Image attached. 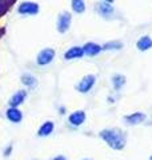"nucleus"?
Here are the masks:
<instances>
[{"mask_svg": "<svg viewBox=\"0 0 152 160\" xmlns=\"http://www.w3.org/2000/svg\"><path fill=\"white\" fill-rule=\"evenodd\" d=\"M125 84V78L123 75H114L112 76V86L116 91H119V89L123 87Z\"/></svg>", "mask_w": 152, "mask_h": 160, "instance_id": "dca6fc26", "label": "nucleus"}, {"mask_svg": "<svg viewBox=\"0 0 152 160\" xmlns=\"http://www.w3.org/2000/svg\"><path fill=\"white\" fill-rule=\"evenodd\" d=\"M120 48H123V44H121L120 42H108L101 47V49H104V51H109V49H120Z\"/></svg>", "mask_w": 152, "mask_h": 160, "instance_id": "a211bd4d", "label": "nucleus"}, {"mask_svg": "<svg viewBox=\"0 0 152 160\" xmlns=\"http://www.w3.org/2000/svg\"><path fill=\"white\" fill-rule=\"evenodd\" d=\"M36 78L33 76V75L31 73H24L23 76H22V83L24 84V86H27V87H33V86H36Z\"/></svg>", "mask_w": 152, "mask_h": 160, "instance_id": "f3484780", "label": "nucleus"}, {"mask_svg": "<svg viewBox=\"0 0 152 160\" xmlns=\"http://www.w3.org/2000/svg\"><path fill=\"white\" fill-rule=\"evenodd\" d=\"M39 6L36 3H32V2H24L19 6L18 8V12L20 15H24V16H27V15H36L39 12Z\"/></svg>", "mask_w": 152, "mask_h": 160, "instance_id": "39448f33", "label": "nucleus"}, {"mask_svg": "<svg viewBox=\"0 0 152 160\" xmlns=\"http://www.w3.org/2000/svg\"><path fill=\"white\" fill-rule=\"evenodd\" d=\"M104 2H105V3H109V4H111V3H114L115 0H104Z\"/></svg>", "mask_w": 152, "mask_h": 160, "instance_id": "aec40b11", "label": "nucleus"}, {"mask_svg": "<svg viewBox=\"0 0 152 160\" xmlns=\"http://www.w3.org/2000/svg\"><path fill=\"white\" fill-rule=\"evenodd\" d=\"M25 98H27V91H24V89H20V91H18L16 93L12 95V98L9 99V106L11 107H19L20 104H23V102L25 100Z\"/></svg>", "mask_w": 152, "mask_h": 160, "instance_id": "1a4fd4ad", "label": "nucleus"}, {"mask_svg": "<svg viewBox=\"0 0 152 160\" xmlns=\"http://www.w3.org/2000/svg\"><path fill=\"white\" fill-rule=\"evenodd\" d=\"M96 11H98V13L101 15L103 18H111L115 13L114 7L111 6L109 3H105V2L96 4Z\"/></svg>", "mask_w": 152, "mask_h": 160, "instance_id": "0eeeda50", "label": "nucleus"}, {"mask_svg": "<svg viewBox=\"0 0 152 160\" xmlns=\"http://www.w3.org/2000/svg\"><path fill=\"white\" fill-rule=\"evenodd\" d=\"M85 122V112L84 111H75L68 116V123L73 127H79Z\"/></svg>", "mask_w": 152, "mask_h": 160, "instance_id": "423d86ee", "label": "nucleus"}, {"mask_svg": "<svg viewBox=\"0 0 152 160\" xmlns=\"http://www.w3.org/2000/svg\"><path fill=\"white\" fill-rule=\"evenodd\" d=\"M151 160H152V156H151Z\"/></svg>", "mask_w": 152, "mask_h": 160, "instance_id": "4be33fe9", "label": "nucleus"}, {"mask_svg": "<svg viewBox=\"0 0 152 160\" xmlns=\"http://www.w3.org/2000/svg\"><path fill=\"white\" fill-rule=\"evenodd\" d=\"M83 51H84V55H87V56H96V55H99L103 49H101V46L91 42L83 47Z\"/></svg>", "mask_w": 152, "mask_h": 160, "instance_id": "9b49d317", "label": "nucleus"}, {"mask_svg": "<svg viewBox=\"0 0 152 160\" xmlns=\"http://www.w3.org/2000/svg\"><path fill=\"white\" fill-rule=\"evenodd\" d=\"M53 128H55V124L52 122H45L42 124V127L39 128L38 131V135L40 138H44V136H48V135H51L53 132Z\"/></svg>", "mask_w": 152, "mask_h": 160, "instance_id": "4468645a", "label": "nucleus"}, {"mask_svg": "<svg viewBox=\"0 0 152 160\" xmlns=\"http://www.w3.org/2000/svg\"><path fill=\"white\" fill-rule=\"evenodd\" d=\"M52 160H67V159H65L64 156H62V155H59V156H56V158H53Z\"/></svg>", "mask_w": 152, "mask_h": 160, "instance_id": "6ab92c4d", "label": "nucleus"}, {"mask_svg": "<svg viewBox=\"0 0 152 160\" xmlns=\"http://www.w3.org/2000/svg\"><path fill=\"white\" fill-rule=\"evenodd\" d=\"M136 48L139 49V51H148L149 48H152V39L149 36H141L138 43H136Z\"/></svg>", "mask_w": 152, "mask_h": 160, "instance_id": "f8f14e48", "label": "nucleus"}, {"mask_svg": "<svg viewBox=\"0 0 152 160\" xmlns=\"http://www.w3.org/2000/svg\"><path fill=\"white\" fill-rule=\"evenodd\" d=\"M7 119L9 120L11 123H20L22 122V119H23V115H22V112L19 111V109L16 108V107H9L8 109H7Z\"/></svg>", "mask_w": 152, "mask_h": 160, "instance_id": "9d476101", "label": "nucleus"}, {"mask_svg": "<svg viewBox=\"0 0 152 160\" xmlns=\"http://www.w3.org/2000/svg\"><path fill=\"white\" fill-rule=\"evenodd\" d=\"M84 55V51H83V47H71L69 49H67L64 53V59L65 60H75V59H80Z\"/></svg>", "mask_w": 152, "mask_h": 160, "instance_id": "6e6552de", "label": "nucleus"}, {"mask_svg": "<svg viewBox=\"0 0 152 160\" xmlns=\"http://www.w3.org/2000/svg\"><path fill=\"white\" fill-rule=\"evenodd\" d=\"M145 119V115L143 112H134L125 116V123L127 124H140L143 123V120Z\"/></svg>", "mask_w": 152, "mask_h": 160, "instance_id": "ddd939ff", "label": "nucleus"}, {"mask_svg": "<svg viewBox=\"0 0 152 160\" xmlns=\"http://www.w3.org/2000/svg\"><path fill=\"white\" fill-rule=\"evenodd\" d=\"M100 138L108 144V147L116 151L123 149L125 146V133L119 128H107L100 132Z\"/></svg>", "mask_w": 152, "mask_h": 160, "instance_id": "f257e3e1", "label": "nucleus"}, {"mask_svg": "<svg viewBox=\"0 0 152 160\" xmlns=\"http://www.w3.org/2000/svg\"><path fill=\"white\" fill-rule=\"evenodd\" d=\"M84 160H89V159H84Z\"/></svg>", "mask_w": 152, "mask_h": 160, "instance_id": "412c9836", "label": "nucleus"}, {"mask_svg": "<svg viewBox=\"0 0 152 160\" xmlns=\"http://www.w3.org/2000/svg\"><path fill=\"white\" fill-rule=\"evenodd\" d=\"M55 59V51L52 48H44L38 53L36 58V63L39 66H48L53 62Z\"/></svg>", "mask_w": 152, "mask_h": 160, "instance_id": "f03ea898", "label": "nucleus"}, {"mask_svg": "<svg viewBox=\"0 0 152 160\" xmlns=\"http://www.w3.org/2000/svg\"><path fill=\"white\" fill-rule=\"evenodd\" d=\"M95 83H96L95 75H87V76H84V78L78 83V86H76V89H78L79 92H82V93H87V92H89L91 89L94 88Z\"/></svg>", "mask_w": 152, "mask_h": 160, "instance_id": "7ed1b4c3", "label": "nucleus"}, {"mask_svg": "<svg viewBox=\"0 0 152 160\" xmlns=\"http://www.w3.org/2000/svg\"><path fill=\"white\" fill-rule=\"evenodd\" d=\"M71 23H72V16H71V13H68V12L60 13L59 18H58V31L60 33L67 32L71 27Z\"/></svg>", "mask_w": 152, "mask_h": 160, "instance_id": "20e7f679", "label": "nucleus"}, {"mask_svg": "<svg viewBox=\"0 0 152 160\" xmlns=\"http://www.w3.org/2000/svg\"><path fill=\"white\" fill-rule=\"evenodd\" d=\"M71 7H72L73 12L83 13L85 11V2L84 0H72V2H71Z\"/></svg>", "mask_w": 152, "mask_h": 160, "instance_id": "2eb2a0df", "label": "nucleus"}]
</instances>
